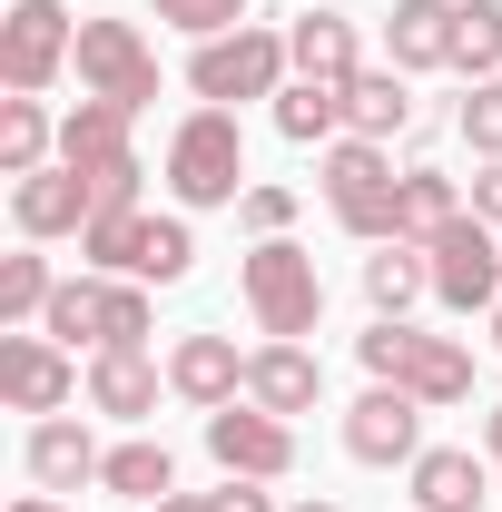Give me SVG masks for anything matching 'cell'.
Returning a JSON list of instances; mask_svg holds the SVG:
<instances>
[{
  "instance_id": "cell-29",
  "label": "cell",
  "mask_w": 502,
  "mask_h": 512,
  "mask_svg": "<svg viewBox=\"0 0 502 512\" xmlns=\"http://www.w3.org/2000/svg\"><path fill=\"white\" fill-rule=\"evenodd\" d=\"M453 69H463L473 89L502 69V0H463V10H453Z\"/></svg>"
},
{
  "instance_id": "cell-33",
  "label": "cell",
  "mask_w": 502,
  "mask_h": 512,
  "mask_svg": "<svg viewBox=\"0 0 502 512\" xmlns=\"http://www.w3.org/2000/svg\"><path fill=\"white\" fill-rule=\"evenodd\" d=\"M237 217H247L256 237H286V227H296V188H247V197H237Z\"/></svg>"
},
{
  "instance_id": "cell-36",
  "label": "cell",
  "mask_w": 502,
  "mask_h": 512,
  "mask_svg": "<svg viewBox=\"0 0 502 512\" xmlns=\"http://www.w3.org/2000/svg\"><path fill=\"white\" fill-rule=\"evenodd\" d=\"M148 512H217L207 493H168V503H148Z\"/></svg>"
},
{
  "instance_id": "cell-18",
  "label": "cell",
  "mask_w": 502,
  "mask_h": 512,
  "mask_svg": "<svg viewBox=\"0 0 502 512\" xmlns=\"http://www.w3.org/2000/svg\"><path fill=\"white\" fill-rule=\"evenodd\" d=\"M168 394H188V404H237L247 394V355L227 345V335H178V355H168Z\"/></svg>"
},
{
  "instance_id": "cell-23",
  "label": "cell",
  "mask_w": 502,
  "mask_h": 512,
  "mask_svg": "<svg viewBox=\"0 0 502 512\" xmlns=\"http://www.w3.org/2000/svg\"><path fill=\"white\" fill-rule=\"evenodd\" d=\"M414 296H434V256L404 247V237H384V247L365 256V306H375V316H404Z\"/></svg>"
},
{
  "instance_id": "cell-31",
  "label": "cell",
  "mask_w": 502,
  "mask_h": 512,
  "mask_svg": "<svg viewBox=\"0 0 502 512\" xmlns=\"http://www.w3.org/2000/svg\"><path fill=\"white\" fill-rule=\"evenodd\" d=\"M168 30H188V40H227V30H247V0H148Z\"/></svg>"
},
{
  "instance_id": "cell-37",
  "label": "cell",
  "mask_w": 502,
  "mask_h": 512,
  "mask_svg": "<svg viewBox=\"0 0 502 512\" xmlns=\"http://www.w3.org/2000/svg\"><path fill=\"white\" fill-rule=\"evenodd\" d=\"M483 453H493V473H502V404L483 414Z\"/></svg>"
},
{
  "instance_id": "cell-26",
  "label": "cell",
  "mask_w": 502,
  "mask_h": 512,
  "mask_svg": "<svg viewBox=\"0 0 502 512\" xmlns=\"http://www.w3.org/2000/svg\"><path fill=\"white\" fill-rule=\"evenodd\" d=\"M50 148H60L50 109H40L30 89H10V99H0V178H30V168H50Z\"/></svg>"
},
{
  "instance_id": "cell-9",
  "label": "cell",
  "mask_w": 502,
  "mask_h": 512,
  "mask_svg": "<svg viewBox=\"0 0 502 512\" xmlns=\"http://www.w3.org/2000/svg\"><path fill=\"white\" fill-rule=\"evenodd\" d=\"M79 89L89 99H119V109H148L158 99V50L138 40V20H79Z\"/></svg>"
},
{
  "instance_id": "cell-28",
  "label": "cell",
  "mask_w": 502,
  "mask_h": 512,
  "mask_svg": "<svg viewBox=\"0 0 502 512\" xmlns=\"http://www.w3.org/2000/svg\"><path fill=\"white\" fill-rule=\"evenodd\" d=\"M335 128H345V89H325V79H286V89H276V138L315 148V138H335Z\"/></svg>"
},
{
  "instance_id": "cell-27",
  "label": "cell",
  "mask_w": 502,
  "mask_h": 512,
  "mask_svg": "<svg viewBox=\"0 0 502 512\" xmlns=\"http://www.w3.org/2000/svg\"><path fill=\"white\" fill-rule=\"evenodd\" d=\"M99 493H119V503H168V493H178V453L168 444H119L99 463Z\"/></svg>"
},
{
  "instance_id": "cell-38",
  "label": "cell",
  "mask_w": 502,
  "mask_h": 512,
  "mask_svg": "<svg viewBox=\"0 0 502 512\" xmlns=\"http://www.w3.org/2000/svg\"><path fill=\"white\" fill-rule=\"evenodd\" d=\"M10 512H69V503H50V493H30V503H10Z\"/></svg>"
},
{
  "instance_id": "cell-15",
  "label": "cell",
  "mask_w": 502,
  "mask_h": 512,
  "mask_svg": "<svg viewBox=\"0 0 502 512\" xmlns=\"http://www.w3.org/2000/svg\"><path fill=\"white\" fill-rule=\"evenodd\" d=\"M345 453H355V463H414V453H424V404H414L404 384H375V394L345 414Z\"/></svg>"
},
{
  "instance_id": "cell-22",
  "label": "cell",
  "mask_w": 502,
  "mask_h": 512,
  "mask_svg": "<svg viewBox=\"0 0 502 512\" xmlns=\"http://www.w3.org/2000/svg\"><path fill=\"white\" fill-rule=\"evenodd\" d=\"M453 10L463 0H394V20H384L394 69H453Z\"/></svg>"
},
{
  "instance_id": "cell-30",
  "label": "cell",
  "mask_w": 502,
  "mask_h": 512,
  "mask_svg": "<svg viewBox=\"0 0 502 512\" xmlns=\"http://www.w3.org/2000/svg\"><path fill=\"white\" fill-rule=\"evenodd\" d=\"M50 296H60V276H50V256H40V247L0 256V325H30V316H50Z\"/></svg>"
},
{
  "instance_id": "cell-25",
  "label": "cell",
  "mask_w": 502,
  "mask_h": 512,
  "mask_svg": "<svg viewBox=\"0 0 502 512\" xmlns=\"http://www.w3.org/2000/svg\"><path fill=\"white\" fill-rule=\"evenodd\" d=\"M345 128L355 138H394V128H414V99H404V69H355L345 79Z\"/></svg>"
},
{
  "instance_id": "cell-32",
  "label": "cell",
  "mask_w": 502,
  "mask_h": 512,
  "mask_svg": "<svg viewBox=\"0 0 502 512\" xmlns=\"http://www.w3.org/2000/svg\"><path fill=\"white\" fill-rule=\"evenodd\" d=\"M463 138H473L483 158H502V79H483V89L463 99Z\"/></svg>"
},
{
  "instance_id": "cell-2",
  "label": "cell",
  "mask_w": 502,
  "mask_h": 512,
  "mask_svg": "<svg viewBox=\"0 0 502 512\" xmlns=\"http://www.w3.org/2000/svg\"><path fill=\"white\" fill-rule=\"evenodd\" d=\"M237 286H247V316L266 335H286V345H306L315 316H325V276H315V256L296 237H256V256L237 266Z\"/></svg>"
},
{
  "instance_id": "cell-12",
  "label": "cell",
  "mask_w": 502,
  "mask_h": 512,
  "mask_svg": "<svg viewBox=\"0 0 502 512\" xmlns=\"http://www.w3.org/2000/svg\"><path fill=\"white\" fill-rule=\"evenodd\" d=\"M434 296L453 306V316H473V306H502V237L483 227V217H453L434 247Z\"/></svg>"
},
{
  "instance_id": "cell-17",
  "label": "cell",
  "mask_w": 502,
  "mask_h": 512,
  "mask_svg": "<svg viewBox=\"0 0 502 512\" xmlns=\"http://www.w3.org/2000/svg\"><path fill=\"white\" fill-rule=\"evenodd\" d=\"M493 493H502V473L473 463L463 444H424L414 453V512H473V503H493Z\"/></svg>"
},
{
  "instance_id": "cell-39",
  "label": "cell",
  "mask_w": 502,
  "mask_h": 512,
  "mask_svg": "<svg viewBox=\"0 0 502 512\" xmlns=\"http://www.w3.org/2000/svg\"><path fill=\"white\" fill-rule=\"evenodd\" d=\"M296 512H335V503H296Z\"/></svg>"
},
{
  "instance_id": "cell-13",
  "label": "cell",
  "mask_w": 502,
  "mask_h": 512,
  "mask_svg": "<svg viewBox=\"0 0 502 512\" xmlns=\"http://www.w3.org/2000/svg\"><path fill=\"white\" fill-rule=\"evenodd\" d=\"M69 394H79V365H69L60 335L0 325V404H10V414H60Z\"/></svg>"
},
{
  "instance_id": "cell-40",
  "label": "cell",
  "mask_w": 502,
  "mask_h": 512,
  "mask_svg": "<svg viewBox=\"0 0 502 512\" xmlns=\"http://www.w3.org/2000/svg\"><path fill=\"white\" fill-rule=\"evenodd\" d=\"M493 335H502V306H493Z\"/></svg>"
},
{
  "instance_id": "cell-8",
  "label": "cell",
  "mask_w": 502,
  "mask_h": 512,
  "mask_svg": "<svg viewBox=\"0 0 502 512\" xmlns=\"http://www.w3.org/2000/svg\"><path fill=\"white\" fill-rule=\"evenodd\" d=\"M148 296H138V276H60V296H50V316L40 335H60V345H148Z\"/></svg>"
},
{
  "instance_id": "cell-14",
  "label": "cell",
  "mask_w": 502,
  "mask_h": 512,
  "mask_svg": "<svg viewBox=\"0 0 502 512\" xmlns=\"http://www.w3.org/2000/svg\"><path fill=\"white\" fill-rule=\"evenodd\" d=\"M10 217H20L30 247H50V237H89L99 197H89L79 168H30V178H10Z\"/></svg>"
},
{
  "instance_id": "cell-34",
  "label": "cell",
  "mask_w": 502,
  "mask_h": 512,
  "mask_svg": "<svg viewBox=\"0 0 502 512\" xmlns=\"http://www.w3.org/2000/svg\"><path fill=\"white\" fill-rule=\"evenodd\" d=\"M473 217L502 227V158H483V178H473Z\"/></svg>"
},
{
  "instance_id": "cell-24",
  "label": "cell",
  "mask_w": 502,
  "mask_h": 512,
  "mask_svg": "<svg viewBox=\"0 0 502 512\" xmlns=\"http://www.w3.org/2000/svg\"><path fill=\"white\" fill-rule=\"evenodd\" d=\"M453 217H473V207H463V188H453L443 168H404V207H394V237H404V247H434Z\"/></svg>"
},
{
  "instance_id": "cell-3",
  "label": "cell",
  "mask_w": 502,
  "mask_h": 512,
  "mask_svg": "<svg viewBox=\"0 0 502 512\" xmlns=\"http://www.w3.org/2000/svg\"><path fill=\"white\" fill-rule=\"evenodd\" d=\"M128 119H138V109H119V99H79V109L60 119V168H79V178H89L99 217H128V207H138V158H128Z\"/></svg>"
},
{
  "instance_id": "cell-6",
  "label": "cell",
  "mask_w": 502,
  "mask_h": 512,
  "mask_svg": "<svg viewBox=\"0 0 502 512\" xmlns=\"http://www.w3.org/2000/svg\"><path fill=\"white\" fill-rule=\"evenodd\" d=\"M325 207H335V227H345V237H365V247L394 237L404 178H394L384 138H335V148H325Z\"/></svg>"
},
{
  "instance_id": "cell-21",
  "label": "cell",
  "mask_w": 502,
  "mask_h": 512,
  "mask_svg": "<svg viewBox=\"0 0 502 512\" xmlns=\"http://www.w3.org/2000/svg\"><path fill=\"white\" fill-rule=\"evenodd\" d=\"M99 463H109V453L89 444V424H69V414H40V424H30V473H40L50 493L99 483Z\"/></svg>"
},
{
  "instance_id": "cell-1",
  "label": "cell",
  "mask_w": 502,
  "mask_h": 512,
  "mask_svg": "<svg viewBox=\"0 0 502 512\" xmlns=\"http://www.w3.org/2000/svg\"><path fill=\"white\" fill-rule=\"evenodd\" d=\"M355 355H365V375H375V384H404L424 414L473 394V345L424 335V325H404V316H375V335H355Z\"/></svg>"
},
{
  "instance_id": "cell-10",
  "label": "cell",
  "mask_w": 502,
  "mask_h": 512,
  "mask_svg": "<svg viewBox=\"0 0 502 512\" xmlns=\"http://www.w3.org/2000/svg\"><path fill=\"white\" fill-rule=\"evenodd\" d=\"M69 50H79V20L60 0H10V20H0V89H30L40 99Z\"/></svg>"
},
{
  "instance_id": "cell-19",
  "label": "cell",
  "mask_w": 502,
  "mask_h": 512,
  "mask_svg": "<svg viewBox=\"0 0 502 512\" xmlns=\"http://www.w3.org/2000/svg\"><path fill=\"white\" fill-rule=\"evenodd\" d=\"M286 50H296V79H325V89H345L355 79V20L345 10H306V20H286Z\"/></svg>"
},
{
  "instance_id": "cell-11",
  "label": "cell",
  "mask_w": 502,
  "mask_h": 512,
  "mask_svg": "<svg viewBox=\"0 0 502 512\" xmlns=\"http://www.w3.org/2000/svg\"><path fill=\"white\" fill-rule=\"evenodd\" d=\"M207 453H217V473H247V483L296 473V434H286V414H266V404H247V394L207 414Z\"/></svg>"
},
{
  "instance_id": "cell-5",
  "label": "cell",
  "mask_w": 502,
  "mask_h": 512,
  "mask_svg": "<svg viewBox=\"0 0 502 512\" xmlns=\"http://www.w3.org/2000/svg\"><path fill=\"white\" fill-rule=\"evenodd\" d=\"M168 188L178 207H237L247 197V138H237V109H197L168 138Z\"/></svg>"
},
{
  "instance_id": "cell-4",
  "label": "cell",
  "mask_w": 502,
  "mask_h": 512,
  "mask_svg": "<svg viewBox=\"0 0 502 512\" xmlns=\"http://www.w3.org/2000/svg\"><path fill=\"white\" fill-rule=\"evenodd\" d=\"M79 256L109 266V276H138V286H178V276L197 266V237H188V217H148V207H128V217H89Z\"/></svg>"
},
{
  "instance_id": "cell-35",
  "label": "cell",
  "mask_w": 502,
  "mask_h": 512,
  "mask_svg": "<svg viewBox=\"0 0 502 512\" xmlns=\"http://www.w3.org/2000/svg\"><path fill=\"white\" fill-rule=\"evenodd\" d=\"M207 503H217V512H276V503L247 483V473H227V493H207Z\"/></svg>"
},
{
  "instance_id": "cell-7",
  "label": "cell",
  "mask_w": 502,
  "mask_h": 512,
  "mask_svg": "<svg viewBox=\"0 0 502 512\" xmlns=\"http://www.w3.org/2000/svg\"><path fill=\"white\" fill-rule=\"evenodd\" d=\"M286 69H296V50H286V30H227V40H197L188 60V89L207 99V109H237V99H276L286 89Z\"/></svg>"
},
{
  "instance_id": "cell-20",
  "label": "cell",
  "mask_w": 502,
  "mask_h": 512,
  "mask_svg": "<svg viewBox=\"0 0 502 512\" xmlns=\"http://www.w3.org/2000/svg\"><path fill=\"white\" fill-rule=\"evenodd\" d=\"M89 404L119 414V424L158 414V365H148L138 345H99V355H89Z\"/></svg>"
},
{
  "instance_id": "cell-16",
  "label": "cell",
  "mask_w": 502,
  "mask_h": 512,
  "mask_svg": "<svg viewBox=\"0 0 502 512\" xmlns=\"http://www.w3.org/2000/svg\"><path fill=\"white\" fill-rule=\"evenodd\" d=\"M315 394H325V365H315L306 345L266 335L247 355V404H266V414H315Z\"/></svg>"
}]
</instances>
